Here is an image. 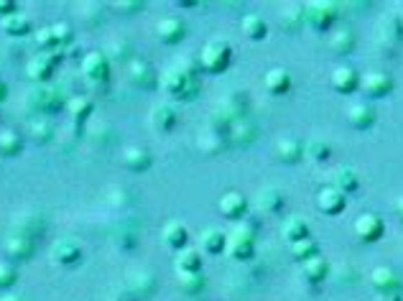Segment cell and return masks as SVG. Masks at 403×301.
I'll return each instance as SVG.
<instances>
[{
  "label": "cell",
  "instance_id": "cell-28",
  "mask_svg": "<svg viewBox=\"0 0 403 301\" xmlns=\"http://www.w3.org/2000/svg\"><path fill=\"white\" fill-rule=\"evenodd\" d=\"M243 34H245V39H250V41H261V39H266V34H268V26H266V21H263L261 16H245Z\"/></svg>",
  "mask_w": 403,
  "mask_h": 301
},
{
  "label": "cell",
  "instance_id": "cell-33",
  "mask_svg": "<svg viewBox=\"0 0 403 301\" xmlns=\"http://www.w3.org/2000/svg\"><path fill=\"white\" fill-rule=\"evenodd\" d=\"M255 207L266 209V212H276L278 207H281V194L276 192V189H263L258 197H255Z\"/></svg>",
  "mask_w": 403,
  "mask_h": 301
},
{
  "label": "cell",
  "instance_id": "cell-15",
  "mask_svg": "<svg viewBox=\"0 0 403 301\" xmlns=\"http://www.w3.org/2000/svg\"><path fill=\"white\" fill-rule=\"evenodd\" d=\"M317 204H320L322 212H327V215H340L347 204V197H344L340 189L335 186H329V189H322L320 197H317Z\"/></svg>",
  "mask_w": 403,
  "mask_h": 301
},
{
  "label": "cell",
  "instance_id": "cell-31",
  "mask_svg": "<svg viewBox=\"0 0 403 301\" xmlns=\"http://www.w3.org/2000/svg\"><path fill=\"white\" fill-rule=\"evenodd\" d=\"M329 46H332V49H335L337 54L353 51V46H355V34L350 31V28H340V31H335V36H332Z\"/></svg>",
  "mask_w": 403,
  "mask_h": 301
},
{
  "label": "cell",
  "instance_id": "cell-34",
  "mask_svg": "<svg viewBox=\"0 0 403 301\" xmlns=\"http://www.w3.org/2000/svg\"><path fill=\"white\" fill-rule=\"evenodd\" d=\"M67 113L75 120H84V117L92 113V100H87V97H72L67 102Z\"/></svg>",
  "mask_w": 403,
  "mask_h": 301
},
{
  "label": "cell",
  "instance_id": "cell-20",
  "mask_svg": "<svg viewBox=\"0 0 403 301\" xmlns=\"http://www.w3.org/2000/svg\"><path fill=\"white\" fill-rule=\"evenodd\" d=\"M276 156L284 164H296V161H302L304 156V143L296 141V138H281L276 143Z\"/></svg>",
  "mask_w": 403,
  "mask_h": 301
},
{
  "label": "cell",
  "instance_id": "cell-8",
  "mask_svg": "<svg viewBox=\"0 0 403 301\" xmlns=\"http://www.w3.org/2000/svg\"><path fill=\"white\" fill-rule=\"evenodd\" d=\"M360 90L368 97H386L393 90V79L383 72H368L365 77H360Z\"/></svg>",
  "mask_w": 403,
  "mask_h": 301
},
{
  "label": "cell",
  "instance_id": "cell-3",
  "mask_svg": "<svg viewBox=\"0 0 403 301\" xmlns=\"http://www.w3.org/2000/svg\"><path fill=\"white\" fill-rule=\"evenodd\" d=\"M230 59H233V49H230V43L227 41H210L204 49H202V57H199V64L202 69H207L212 75H217V72H225L230 67Z\"/></svg>",
  "mask_w": 403,
  "mask_h": 301
},
{
  "label": "cell",
  "instance_id": "cell-14",
  "mask_svg": "<svg viewBox=\"0 0 403 301\" xmlns=\"http://www.w3.org/2000/svg\"><path fill=\"white\" fill-rule=\"evenodd\" d=\"M248 209V202H245L243 194L237 192H227L219 197V212L225 215L227 220H240Z\"/></svg>",
  "mask_w": 403,
  "mask_h": 301
},
{
  "label": "cell",
  "instance_id": "cell-12",
  "mask_svg": "<svg viewBox=\"0 0 403 301\" xmlns=\"http://www.w3.org/2000/svg\"><path fill=\"white\" fill-rule=\"evenodd\" d=\"M164 243L171 248V251H184L186 248V240H189V233H186V225L184 222H179V220H171L164 225Z\"/></svg>",
  "mask_w": 403,
  "mask_h": 301
},
{
  "label": "cell",
  "instance_id": "cell-10",
  "mask_svg": "<svg viewBox=\"0 0 403 301\" xmlns=\"http://www.w3.org/2000/svg\"><path fill=\"white\" fill-rule=\"evenodd\" d=\"M329 82H332V87H335L340 95H350L360 87V75H357L353 67H337L335 72H332V79H329Z\"/></svg>",
  "mask_w": 403,
  "mask_h": 301
},
{
  "label": "cell",
  "instance_id": "cell-29",
  "mask_svg": "<svg viewBox=\"0 0 403 301\" xmlns=\"http://www.w3.org/2000/svg\"><path fill=\"white\" fill-rule=\"evenodd\" d=\"M291 255L304 263V260L320 255V243H317V240H311V237H304V240H299V243H291Z\"/></svg>",
  "mask_w": 403,
  "mask_h": 301
},
{
  "label": "cell",
  "instance_id": "cell-30",
  "mask_svg": "<svg viewBox=\"0 0 403 301\" xmlns=\"http://www.w3.org/2000/svg\"><path fill=\"white\" fill-rule=\"evenodd\" d=\"M304 153H306L311 161H327L332 150H329L327 141H322V138H311V141L304 143Z\"/></svg>",
  "mask_w": 403,
  "mask_h": 301
},
{
  "label": "cell",
  "instance_id": "cell-9",
  "mask_svg": "<svg viewBox=\"0 0 403 301\" xmlns=\"http://www.w3.org/2000/svg\"><path fill=\"white\" fill-rule=\"evenodd\" d=\"M51 260L59 263V266H75L77 260H82V248L75 240H69V237L57 240L51 245Z\"/></svg>",
  "mask_w": 403,
  "mask_h": 301
},
{
  "label": "cell",
  "instance_id": "cell-36",
  "mask_svg": "<svg viewBox=\"0 0 403 301\" xmlns=\"http://www.w3.org/2000/svg\"><path fill=\"white\" fill-rule=\"evenodd\" d=\"M49 31H51V39H54V46H67L69 41H72V26L67 23H54L49 26Z\"/></svg>",
  "mask_w": 403,
  "mask_h": 301
},
{
  "label": "cell",
  "instance_id": "cell-37",
  "mask_svg": "<svg viewBox=\"0 0 403 301\" xmlns=\"http://www.w3.org/2000/svg\"><path fill=\"white\" fill-rule=\"evenodd\" d=\"M179 284L184 286L186 293H197L204 286V276L202 273H179Z\"/></svg>",
  "mask_w": 403,
  "mask_h": 301
},
{
  "label": "cell",
  "instance_id": "cell-1",
  "mask_svg": "<svg viewBox=\"0 0 403 301\" xmlns=\"http://www.w3.org/2000/svg\"><path fill=\"white\" fill-rule=\"evenodd\" d=\"M161 84H164V90L168 95H174V97H194L197 95V75H194L189 67H171L164 72L161 77Z\"/></svg>",
  "mask_w": 403,
  "mask_h": 301
},
{
  "label": "cell",
  "instance_id": "cell-19",
  "mask_svg": "<svg viewBox=\"0 0 403 301\" xmlns=\"http://www.w3.org/2000/svg\"><path fill=\"white\" fill-rule=\"evenodd\" d=\"M151 153L146 148H138V146H128L126 150H123V164H126V168H130V171H146V168L151 166Z\"/></svg>",
  "mask_w": 403,
  "mask_h": 301
},
{
  "label": "cell",
  "instance_id": "cell-40",
  "mask_svg": "<svg viewBox=\"0 0 403 301\" xmlns=\"http://www.w3.org/2000/svg\"><path fill=\"white\" fill-rule=\"evenodd\" d=\"M36 43L41 46L43 51H49V49H54V39H51V31H49V26L46 28H41L39 34H36Z\"/></svg>",
  "mask_w": 403,
  "mask_h": 301
},
{
  "label": "cell",
  "instance_id": "cell-43",
  "mask_svg": "<svg viewBox=\"0 0 403 301\" xmlns=\"http://www.w3.org/2000/svg\"><path fill=\"white\" fill-rule=\"evenodd\" d=\"M6 95H8V87H6V82L0 79V102L6 100Z\"/></svg>",
  "mask_w": 403,
  "mask_h": 301
},
{
  "label": "cell",
  "instance_id": "cell-13",
  "mask_svg": "<svg viewBox=\"0 0 403 301\" xmlns=\"http://www.w3.org/2000/svg\"><path fill=\"white\" fill-rule=\"evenodd\" d=\"M347 123H350L355 130H365V128H370L375 123V110L370 108V105H365V102H355V105H350V110H347Z\"/></svg>",
  "mask_w": 403,
  "mask_h": 301
},
{
  "label": "cell",
  "instance_id": "cell-24",
  "mask_svg": "<svg viewBox=\"0 0 403 301\" xmlns=\"http://www.w3.org/2000/svg\"><path fill=\"white\" fill-rule=\"evenodd\" d=\"M284 240H288V243H299V240H304V237H309V222L304 217H288L284 222Z\"/></svg>",
  "mask_w": 403,
  "mask_h": 301
},
{
  "label": "cell",
  "instance_id": "cell-44",
  "mask_svg": "<svg viewBox=\"0 0 403 301\" xmlns=\"http://www.w3.org/2000/svg\"><path fill=\"white\" fill-rule=\"evenodd\" d=\"M395 212H398V217L403 220V197L398 202H395Z\"/></svg>",
  "mask_w": 403,
  "mask_h": 301
},
{
  "label": "cell",
  "instance_id": "cell-41",
  "mask_svg": "<svg viewBox=\"0 0 403 301\" xmlns=\"http://www.w3.org/2000/svg\"><path fill=\"white\" fill-rule=\"evenodd\" d=\"M16 6H18V3H13V0H0V21H3V18H8V16H13V13H18Z\"/></svg>",
  "mask_w": 403,
  "mask_h": 301
},
{
  "label": "cell",
  "instance_id": "cell-17",
  "mask_svg": "<svg viewBox=\"0 0 403 301\" xmlns=\"http://www.w3.org/2000/svg\"><path fill=\"white\" fill-rule=\"evenodd\" d=\"M156 34H159V39L164 43H179L186 36V26L179 18H164L159 28H156Z\"/></svg>",
  "mask_w": 403,
  "mask_h": 301
},
{
  "label": "cell",
  "instance_id": "cell-7",
  "mask_svg": "<svg viewBox=\"0 0 403 301\" xmlns=\"http://www.w3.org/2000/svg\"><path fill=\"white\" fill-rule=\"evenodd\" d=\"M304 18H306L314 28H327V26L335 23V18H337L335 3H309V6L304 8Z\"/></svg>",
  "mask_w": 403,
  "mask_h": 301
},
{
  "label": "cell",
  "instance_id": "cell-32",
  "mask_svg": "<svg viewBox=\"0 0 403 301\" xmlns=\"http://www.w3.org/2000/svg\"><path fill=\"white\" fill-rule=\"evenodd\" d=\"M130 77H133V82L141 84V87H148V84H153V79H156L153 69L148 67L146 61H133V64H130Z\"/></svg>",
  "mask_w": 403,
  "mask_h": 301
},
{
  "label": "cell",
  "instance_id": "cell-6",
  "mask_svg": "<svg viewBox=\"0 0 403 301\" xmlns=\"http://www.w3.org/2000/svg\"><path fill=\"white\" fill-rule=\"evenodd\" d=\"M54 64H57V57L49 54V51H41V54H36V57L28 61L26 75H28V79H34L36 84H43L51 75H54Z\"/></svg>",
  "mask_w": 403,
  "mask_h": 301
},
{
  "label": "cell",
  "instance_id": "cell-4",
  "mask_svg": "<svg viewBox=\"0 0 403 301\" xmlns=\"http://www.w3.org/2000/svg\"><path fill=\"white\" fill-rule=\"evenodd\" d=\"M82 75L87 82H92V84L108 82L110 64H108V59H105V54H100V51H90V54L82 59Z\"/></svg>",
  "mask_w": 403,
  "mask_h": 301
},
{
  "label": "cell",
  "instance_id": "cell-26",
  "mask_svg": "<svg viewBox=\"0 0 403 301\" xmlns=\"http://www.w3.org/2000/svg\"><path fill=\"white\" fill-rule=\"evenodd\" d=\"M0 23H3L0 26L3 34H8V36H26L31 31V21H28V16H23V13H13V16L3 18Z\"/></svg>",
  "mask_w": 403,
  "mask_h": 301
},
{
  "label": "cell",
  "instance_id": "cell-22",
  "mask_svg": "<svg viewBox=\"0 0 403 301\" xmlns=\"http://www.w3.org/2000/svg\"><path fill=\"white\" fill-rule=\"evenodd\" d=\"M304 278L309 281V284H320V281H324V276L329 273V263L322 255H314V258L304 260Z\"/></svg>",
  "mask_w": 403,
  "mask_h": 301
},
{
  "label": "cell",
  "instance_id": "cell-5",
  "mask_svg": "<svg viewBox=\"0 0 403 301\" xmlns=\"http://www.w3.org/2000/svg\"><path fill=\"white\" fill-rule=\"evenodd\" d=\"M383 220L378 215H373V212H365L360 217L355 220V235H357V240L362 243H375L383 237Z\"/></svg>",
  "mask_w": 403,
  "mask_h": 301
},
{
  "label": "cell",
  "instance_id": "cell-18",
  "mask_svg": "<svg viewBox=\"0 0 403 301\" xmlns=\"http://www.w3.org/2000/svg\"><path fill=\"white\" fill-rule=\"evenodd\" d=\"M263 84H266V90H268L271 95H284L291 90V75L281 67L268 69L266 77H263Z\"/></svg>",
  "mask_w": 403,
  "mask_h": 301
},
{
  "label": "cell",
  "instance_id": "cell-11",
  "mask_svg": "<svg viewBox=\"0 0 403 301\" xmlns=\"http://www.w3.org/2000/svg\"><path fill=\"white\" fill-rule=\"evenodd\" d=\"M370 286L378 293H401V281L391 268H375L370 276Z\"/></svg>",
  "mask_w": 403,
  "mask_h": 301
},
{
  "label": "cell",
  "instance_id": "cell-35",
  "mask_svg": "<svg viewBox=\"0 0 403 301\" xmlns=\"http://www.w3.org/2000/svg\"><path fill=\"white\" fill-rule=\"evenodd\" d=\"M21 150V138L13 130H3L0 133V156H16Z\"/></svg>",
  "mask_w": 403,
  "mask_h": 301
},
{
  "label": "cell",
  "instance_id": "cell-2",
  "mask_svg": "<svg viewBox=\"0 0 403 301\" xmlns=\"http://www.w3.org/2000/svg\"><path fill=\"white\" fill-rule=\"evenodd\" d=\"M255 251V233L248 225H237L225 237V253L233 260H248Z\"/></svg>",
  "mask_w": 403,
  "mask_h": 301
},
{
  "label": "cell",
  "instance_id": "cell-25",
  "mask_svg": "<svg viewBox=\"0 0 403 301\" xmlns=\"http://www.w3.org/2000/svg\"><path fill=\"white\" fill-rule=\"evenodd\" d=\"M177 271L179 273H199L202 271V253L194 248H184L177 255Z\"/></svg>",
  "mask_w": 403,
  "mask_h": 301
},
{
  "label": "cell",
  "instance_id": "cell-16",
  "mask_svg": "<svg viewBox=\"0 0 403 301\" xmlns=\"http://www.w3.org/2000/svg\"><path fill=\"white\" fill-rule=\"evenodd\" d=\"M332 184H335V189H340L342 194L357 192V189H360V176H357V171H355L353 166H340V168H335V174H332Z\"/></svg>",
  "mask_w": 403,
  "mask_h": 301
},
{
  "label": "cell",
  "instance_id": "cell-27",
  "mask_svg": "<svg viewBox=\"0 0 403 301\" xmlns=\"http://www.w3.org/2000/svg\"><path fill=\"white\" fill-rule=\"evenodd\" d=\"M177 110L171 108V105H159V108H153L151 113V123L161 130H171V128L177 126Z\"/></svg>",
  "mask_w": 403,
  "mask_h": 301
},
{
  "label": "cell",
  "instance_id": "cell-38",
  "mask_svg": "<svg viewBox=\"0 0 403 301\" xmlns=\"http://www.w3.org/2000/svg\"><path fill=\"white\" fill-rule=\"evenodd\" d=\"M31 138H34V141H39V143L49 141V138H51L49 123H46V120H34V123H31Z\"/></svg>",
  "mask_w": 403,
  "mask_h": 301
},
{
  "label": "cell",
  "instance_id": "cell-21",
  "mask_svg": "<svg viewBox=\"0 0 403 301\" xmlns=\"http://www.w3.org/2000/svg\"><path fill=\"white\" fill-rule=\"evenodd\" d=\"M6 253H8L13 260H28L31 253H34V243L23 237V235H10L6 240Z\"/></svg>",
  "mask_w": 403,
  "mask_h": 301
},
{
  "label": "cell",
  "instance_id": "cell-23",
  "mask_svg": "<svg viewBox=\"0 0 403 301\" xmlns=\"http://www.w3.org/2000/svg\"><path fill=\"white\" fill-rule=\"evenodd\" d=\"M225 237L227 235H222V230H217V227H207V230H202V235H199L202 251L217 255V253L225 251Z\"/></svg>",
  "mask_w": 403,
  "mask_h": 301
},
{
  "label": "cell",
  "instance_id": "cell-42",
  "mask_svg": "<svg viewBox=\"0 0 403 301\" xmlns=\"http://www.w3.org/2000/svg\"><path fill=\"white\" fill-rule=\"evenodd\" d=\"M0 301H23V299L16 296V293H6V296H0Z\"/></svg>",
  "mask_w": 403,
  "mask_h": 301
},
{
  "label": "cell",
  "instance_id": "cell-39",
  "mask_svg": "<svg viewBox=\"0 0 403 301\" xmlns=\"http://www.w3.org/2000/svg\"><path fill=\"white\" fill-rule=\"evenodd\" d=\"M16 278H18V273L8 266V263H0V289H10V286L16 284Z\"/></svg>",
  "mask_w": 403,
  "mask_h": 301
}]
</instances>
